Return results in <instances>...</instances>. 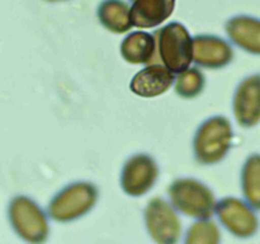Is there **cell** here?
Listing matches in <instances>:
<instances>
[{
  "instance_id": "cell-12",
  "label": "cell",
  "mask_w": 260,
  "mask_h": 244,
  "mask_svg": "<svg viewBox=\"0 0 260 244\" xmlns=\"http://www.w3.org/2000/svg\"><path fill=\"white\" fill-rule=\"evenodd\" d=\"M234 45L251 55H260V19L251 15H235L225 24Z\"/></svg>"
},
{
  "instance_id": "cell-18",
  "label": "cell",
  "mask_w": 260,
  "mask_h": 244,
  "mask_svg": "<svg viewBox=\"0 0 260 244\" xmlns=\"http://www.w3.org/2000/svg\"><path fill=\"white\" fill-rule=\"evenodd\" d=\"M221 234L217 224L208 219H198L189 226L185 234V244H217Z\"/></svg>"
},
{
  "instance_id": "cell-8",
  "label": "cell",
  "mask_w": 260,
  "mask_h": 244,
  "mask_svg": "<svg viewBox=\"0 0 260 244\" xmlns=\"http://www.w3.org/2000/svg\"><path fill=\"white\" fill-rule=\"evenodd\" d=\"M157 177L159 167L154 158L145 152H139L126 160L119 182L126 195L140 197L154 187Z\"/></svg>"
},
{
  "instance_id": "cell-4",
  "label": "cell",
  "mask_w": 260,
  "mask_h": 244,
  "mask_svg": "<svg viewBox=\"0 0 260 244\" xmlns=\"http://www.w3.org/2000/svg\"><path fill=\"white\" fill-rule=\"evenodd\" d=\"M47 214L28 196L18 195L8 207L10 225L20 239L27 243H43L48 238Z\"/></svg>"
},
{
  "instance_id": "cell-14",
  "label": "cell",
  "mask_w": 260,
  "mask_h": 244,
  "mask_svg": "<svg viewBox=\"0 0 260 244\" xmlns=\"http://www.w3.org/2000/svg\"><path fill=\"white\" fill-rule=\"evenodd\" d=\"M156 52V37L144 30L128 33L121 43V55L128 64H149Z\"/></svg>"
},
{
  "instance_id": "cell-5",
  "label": "cell",
  "mask_w": 260,
  "mask_h": 244,
  "mask_svg": "<svg viewBox=\"0 0 260 244\" xmlns=\"http://www.w3.org/2000/svg\"><path fill=\"white\" fill-rule=\"evenodd\" d=\"M161 63L174 74L189 68L193 61V38L179 22H170L155 35Z\"/></svg>"
},
{
  "instance_id": "cell-15",
  "label": "cell",
  "mask_w": 260,
  "mask_h": 244,
  "mask_svg": "<svg viewBox=\"0 0 260 244\" xmlns=\"http://www.w3.org/2000/svg\"><path fill=\"white\" fill-rule=\"evenodd\" d=\"M96 17L106 29L113 33H126L131 29V8L124 0H103L98 5Z\"/></svg>"
},
{
  "instance_id": "cell-10",
  "label": "cell",
  "mask_w": 260,
  "mask_h": 244,
  "mask_svg": "<svg viewBox=\"0 0 260 244\" xmlns=\"http://www.w3.org/2000/svg\"><path fill=\"white\" fill-rule=\"evenodd\" d=\"M234 58V50L223 38L213 35L193 37V61L206 69H222Z\"/></svg>"
},
{
  "instance_id": "cell-2",
  "label": "cell",
  "mask_w": 260,
  "mask_h": 244,
  "mask_svg": "<svg viewBox=\"0 0 260 244\" xmlns=\"http://www.w3.org/2000/svg\"><path fill=\"white\" fill-rule=\"evenodd\" d=\"M98 188L94 183L78 180L58 191L47 206V215L58 223H70L85 216L98 201Z\"/></svg>"
},
{
  "instance_id": "cell-16",
  "label": "cell",
  "mask_w": 260,
  "mask_h": 244,
  "mask_svg": "<svg viewBox=\"0 0 260 244\" xmlns=\"http://www.w3.org/2000/svg\"><path fill=\"white\" fill-rule=\"evenodd\" d=\"M241 191L246 202L260 211V154L249 155L241 168Z\"/></svg>"
},
{
  "instance_id": "cell-13",
  "label": "cell",
  "mask_w": 260,
  "mask_h": 244,
  "mask_svg": "<svg viewBox=\"0 0 260 244\" xmlns=\"http://www.w3.org/2000/svg\"><path fill=\"white\" fill-rule=\"evenodd\" d=\"M177 0H136L131 7L132 25L154 28L172 17Z\"/></svg>"
},
{
  "instance_id": "cell-1",
  "label": "cell",
  "mask_w": 260,
  "mask_h": 244,
  "mask_svg": "<svg viewBox=\"0 0 260 244\" xmlns=\"http://www.w3.org/2000/svg\"><path fill=\"white\" fill-rule=\"evenodd\" d=\"M233 141V127L229 118L212 116L203 121L193 137L194 159L202 165L217 164L228 155Z\"/></svg>"
},
{
  "instance_id": "cell-9",
  "label": "cell",
  "mask_w": 260,
  "mask_h": 244,
  "mask_svg": "<svg viewBox=\"0 0 260 244\" xmlns=\"http://www.w3.org/2000/svg\"><path fill=\"white\" fill-rule=\"evenodd\" d=\"M234 116L239 126L250 129L260 122V74L246 76L234 94Z\"/></svg>"
},
{
  "instance_id": "cell-20",
  "label": "cell",
  "mask_w": 260,
  "mask_h": 244,
  "mask_svg": "<svg viewBox=\"0 0 260 244\" xmlns=\"http://www.w3.org/2000/svg\"><path fill=\"white\" fill-rule=\"evenodd\" d=\"M129 2H131V3H134V2H136V0H129Z\"/></svg>"
},
{
  "instance_id": "cell-19",
  "label": "cell",
  "mask_w": 260,
  "mask_h": 244,
  "mask_svg": "<svg viewBox=\"0 0 260 244\" xmlns=\"http://www.w3.org/2000/svg\"><path fill=\"white\" fill-rule=\"evenodd\" d=\"M46 2H50V3H57V2H66V0H46Z\"/></svg>"
},
{
  "instance_id": "cell-7",
  "label": "cell",
  "mask_w": 260,
  "mask_h": 244,
  "mask_svg": "<svg viewBox=\"0 0 260 244\" xmlns=\"http://www.w3.org/2000/svg\"><path fill=\"white\" fill-rule=\"evenodd\" d=\"M255 208L236 197L221 198L216 205V215L223 228L238 238L246 239L256 234L259 219Z\"/></svg>"
},
{
  "instance_id": "cell-17",
  "label": "cell",
  "mask_w": 260,
  "mask_h": 244,
  "mask_svg": "<svg viewBox=\"0 0 260 244\" xmlns=\"http://www.w3.org/2000/svg\"><path fill=\"white\" fill-rule=\"evenodd\" d=\"M206 86V78L198 68H187L177 74L174 80L175 93L184 99L200 96Z\"/></svg>"
},
{
  "instance_id": "cell-6",
  "label": "cell",
  "mask_w": 260,
  "mask_h": 244,
  "mask_svg": "<svg viewBox=\"0 0 260 244\" xmlns=\"http://www.w3.org/2000/svg\"><path fill=\"white\" fill-rule=\"evenodd\" d=\"M177 208L160 197L147 202L144 220L150 238L159 244H174L182 234V224Z\"/></svg>"
},
{
  "instance_id": "cell-3",
  "label": "cell",
  "mask_w": 260,
  "mask_h": 244,
  "mask_svg": "<svg viewBox=\"0 0 260 244\" xmlns=\"http://www.w3.org/2000/svg\"><path fill=\"white\" fill-rule=\"evenodd\" d=\"M170 203L194 219H208L216 211V198L208 186L196 178H178L168 187Z\"/></svg>"
},
{
  "instance_id": "cell-11",
  "label": "cell",
  "mask_w": 260,
  "mask_h": 244,
  "mask_svg": "<svg viewBox=\"0 0 260 244\" xmlns=\"http://www.w3.org/2000/svg\"><path fill=\"white\" fill-rule=\"evenodd\" d=\"M174 80V73L164 64H150L135 74L129 83V89L142 98H154L164 94Z\"/></svg>"
}]
</instances>
